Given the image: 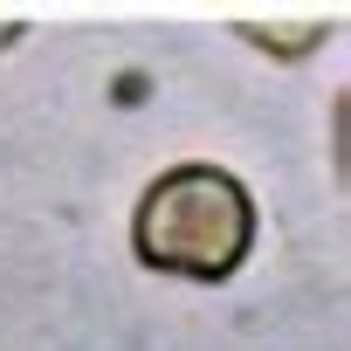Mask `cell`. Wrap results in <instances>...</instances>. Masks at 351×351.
Returning a JSON list of instances; mask_svg holds the SVG:
<instances>
[{
  "instance_id": "1",
  "label": "cell",
  "mask_w": 351,
  "mask_h": 351,
  "mask_svg": "<svg viewBox=\"0 0 351 351\" xmlns=\"http://www.w3.org/2000/svg\"><path fill=\"white\" fill-rule=\"evenodd\" d=\"M131 255L172 282H228L255 255V193L241 172L214 158L165 165L138 193Z\"/></svg>"
},
{
  "instance_id": "2",
  "label": "cell",
  "mask_w": 351,
  "mask_h": 351,
  "mask_svg": "<svg viewBox=\"0 0 351 351\" xmlns=\"http://www.w3.org/2000/svg\"><path fill=\"white\" fill-rule=\"evenodd\" d=\"M248 42H262V49H276V56H296V49H310V42H324L330 35V21L324 28H296V35H276V28H241Z\"/></svg>"
},
{
  "instance_id": "3",
  "label": "cell",
  "mask_w": 351,
  "mask_h": 351,
  "mask_svg": "<svg viewBox=\"0 0 351 351\" xmlns=\"http://www.w3.org/2000/svg\"><path fill=\"white\" fill-rule=\"evenodd\" d=\"M14 35H21V28H0V42H14Z\"/></svg>"
}]
</instances>
